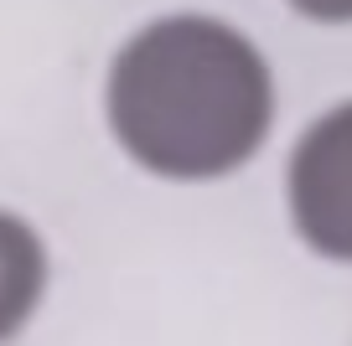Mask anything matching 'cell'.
I'll use <instances>...</instances> for the list:
<instances>
[{"label":"cell","mask_w":352,"mask_h":346,"mask_svg":"<svg viewBox=\"0 0 352 346\" xmlns=\"http://www.w3.org/2000/svg\"><path fill=\"white\" fill-rule=\"evenodd\" d=\"M285 11H296L311 26H352V0H285Z\"/></svg>","instance_id":"obj_4"},{"label":"cell","mask_w":352,"mask_h":346,"mask_svg":"<svg viewBox=\"0 0 352 346\" xmlns=\"http://www.w3.org/2000/svg\"><path fill=\"white\" fill-rule=\"evenodd\" d=\"M99 114L114 150L171 186L239 176L270 145L280 83L243 26L212 11H161L104 62Z\"/></svg>","instance_id":"obj_1"},{"label":"cell","mask_w":352,"mask_h":346,"mask_svg":"<svg viewBox=\"0 0 352 346\" xmlns=\"http://www.w3.org/2000/svg\"><path fill=\"white\" fill-rule=\"evenodd\" d=\"M280 192L290 238L321 264L352 269V93L300 124Z\"/></svg>","instance_id":"obj_2"},{"label":"cell","mask_w":352,"mask_h":346,"mask_svg":"<svg viewBox=\"0 0 352 346\" xmlns=\"http://www.w3.org/2000/svg\"><path fill=\"white\" fill-rule=\"evenodd\" d=\"M52 290V249L42 227L16 207H0V346H11L42 315Z\"/></svg>","instance_id":"obj_3"}]
</instances>
